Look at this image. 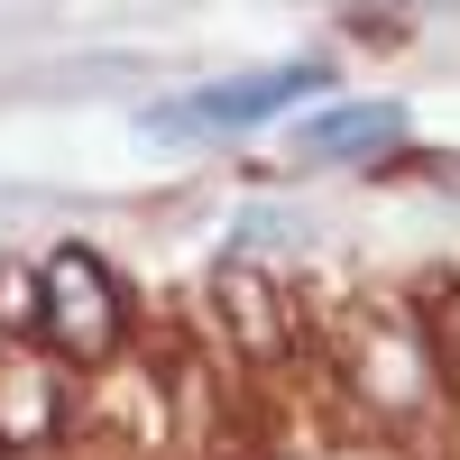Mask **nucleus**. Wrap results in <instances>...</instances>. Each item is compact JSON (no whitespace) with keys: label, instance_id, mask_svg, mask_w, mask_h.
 <instances>
[{"label":"nucleus","instance_id":"f257e3e1","mask_svg":"<svg viewBox=\"0 0 460 460\" xmlns=\"http://www.w3.org/2000/svg\"><path fill=\"white\" fill-rule=\"evenodd\" d=\"M332 377L368 424H424L442 405V350L414 304H350L332 332Z\"/></svg>","mask_w":460,"mask_h":460},{"label":"nucleus","instance_id":"f03ea898","mask_svg":"<svg viewBox=\"0 0 460 460\" xmlns=\"http://www.w3.org/2000/svg\"><path fill=\"white\" fill-rule=\"evenodd\" d=\"M304 93H332V56H286V65H249V74H221V84H194L175 102H147L138 129L147 138H249L267 120H286Z\"/></svg>","mask_w":460,"mask_h":460},{"label":"nucleus","instance_id":"7ed1b4c3","mask_svg":"<svg viewBox=\"0 0 460 460\" xmlns=\"http://www.w3.org/2000/svg\"><path fill=\"white\" fill-rule=\"evenodd\" d=\"M37 286H47V323H37V341H47L56 359L102 368L129 341V295H120V277H111L102 249H84V240L47 249V258H37Z\"/></svg>","mask_w":460,"mask_h":460},{"label":"nucleus","instance_id":"20e7f679","mask_svg":"<svg viewBox=\"0 0 460 460\" xmlns=\"http://www.w3.org/2000/svg\"><path fill=\"white\" fill-rule=\"evenodd\" d=\"M212 314H221V332H230V350L258 359V368L295 350V304H286V286L267 277V267H249V258H221V267H212Z\"/></svg>","mask_w":460,"mask_h":460},{"label":"nucleus","instance_id":"39448f33","mask_svg":"<svg viewBox=\"0 0 460 460\" xmlns=\"http://www.w3.org/2000/svg\"><path fill=\"white\" fill-rule=\"evenodd\" d=\"M65 433V387H56V350L47 341H10L0 350V451L28 460Z\"/></svg>","mask_w":460,"mask_h":460},{"label":"nucleus","instance_id":"423d86ee","mask_svg":"<svg viewBox=\"0 0 460 460\" xmlns=\"http://www.w3.org/2000/svg\"><path fill=\"white\" fill-rule=\"evenodd\" d=\"M405 102H323V111H304V129H295V157L304 166H350V157H396L405 147Z\"/></svg>","mask_w":460,"mask_h":460},{"label":"nucleus","instance_id":"0eeeda50","mask_svg":"<svg viewBox=\"0 0 460 460\" xmlns=\"http://www.w3.org/2000/svg\"><path fill=\"white\" fill-rule=\"evenodd\" d=\"M37 323H47V286H37V267H0V341H37Z\"/></svg>","mask_w":460,"mask_h":460},{"label":"nucleus","instance_id":"6e6552de","mask_svg":"<svg viewBox=\"0 0 460 460\" xmlns=\"http://www.w3.org/2000/svg\"><path fill=\"white\" fill-rule=\"evenodd\" d=\"M442 184H451V194H460V175H442Z\"/></svg>","mask_w":460,"mask_h":460}]
</instances>
